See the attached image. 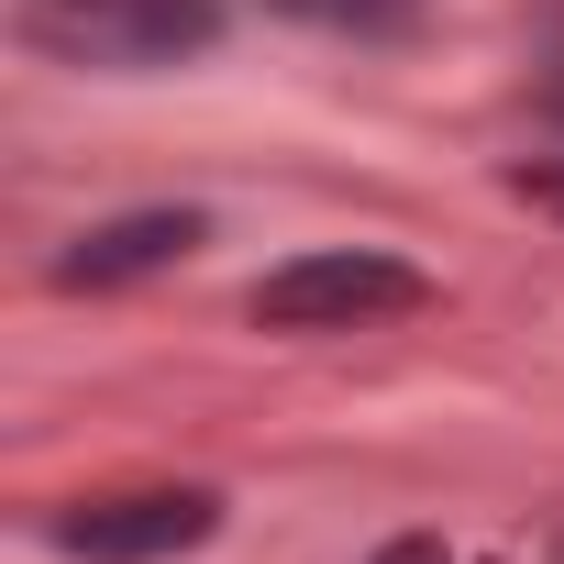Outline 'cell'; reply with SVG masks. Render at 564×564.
<instances>
[{
    "instance_id": "cell-4",
    "label": "cell",
    "mask_w": 564,
    "mask_h": 564,
    "mask_svg": "<svg viewBox=\"0 0 564 564\" xmlns=\"http://www.w3.org/2000/svg\"><path fill=\"white\" fill-rule=\"evenodd\" d=\"M199 232H210L199 210H122V221H100V232H78L56 254V289H133V276L199 254Z\"/></svg>"
},
{
    "instance_id": "cell-6",
    "label": "cell",
    "mask_w": 564,
    "mask_h": 564,
    "mask_svg": "<svg viewBox=\"0 0 564 564\" xmlns=\"http://www.w3.org/2000/svg\"><path fill=\"white\" fill-rule=\"evenodd\" d=\"M509 199H531V210H564V166H553V155H520V166H509Z\"/></svg>"
},
{
    "instance_id": "cell-5",
    "label": "cell",
    "mask_w": 564,
    "mask_h": 564,
    "mask_svg": "<svg viewBox=\"0 0 564 564\" xmlns=\"http://www.w3.org/2000/svg\"><path fill=\"white\" fill-rule=\"evenodd\" d=\"M265 12L322 23V34H366V45H388V34H421V12H432V0H265Z\"/></svg>"
},
{
    "instance_id": "cell-1",
    "label": "cell",
    "mask_w": 564,
    "mask_h": 564,
    "mask_svg": "<svg viewBox=\"0 0 564 564\" xmlns=\"http://www.w3.org/2000/svg\"><path fill=\"white\" fill-rule=\"evenodd\" d=\"M12 34L34 56H56V67L144 78V67H177V56L221 45V0H23Z\"/></svg>"
},
{
    "instance_id": "cell-3",
    "label": "cell",
    "mask_w": 564,
    "mask_h": 564,
    "mask_svg": "<svg viewBox=\"0 0 564 564\" xmlns=\"http://www.w3.org/2000/svg\"><path fill=\"white\" fill-rule=\"evenodd\" d=\"M210 520H221L210 487H133V498H78V509H56L45 542L78 553V564H166V553L210 542Z\"/></svg>"
},
{
    "instance_id": "cell-7",
    "label": "cell",
    "mask_w": 564,
    "mask_h": 564,
    "mask_svg": "<svg viewBox=\"0 0 564 564\" xmlns=\"http://www.w3.org/2000/svg\"><path fill=\"white\" fill-rule=\"evenodd\" d=\"M377 564H443V542H432V531H410V542H388Z\"/></svg>"
},
{
    "instance_id": "cell-2",
    "label": "cell",
    "mask_w": 564,
    "mask_h": 564,
    "mask_svg": "<svg viewBox=\"0 0 564 564\" xmlns=\"http://www.w3.org/2000/svg\"><path fill=\"white\" fill-rule=\"evenodd\" d=\"M243 311H254L265 333H355V322L421 311V265L366 254V243H322V254H289L276 276H254Z\"/></svg>"
}]
</instances>
